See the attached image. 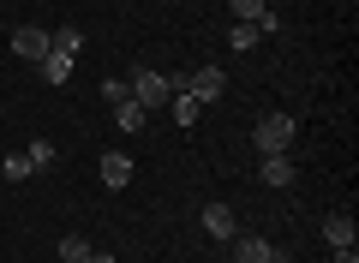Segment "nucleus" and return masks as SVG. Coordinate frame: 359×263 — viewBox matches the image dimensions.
<instances>
[{
	"label": "nucleus",
	"instance_id": "15",
	"mask_svg": "<svg viewBox=\"0 0 359 263\" xmlns=\"http://www.w3.org/2000/svg\"><path fill=\"white\" fill-rule=\"evenodd\" d=\"M48 48H54V54H66V60H72V54L84 48V36H78V30H48Z\"/></svg>",
	"mask_w": 359,
	"mask_h": 263
},
{
	"label": "nucleus",
	"instance_id": "3",
	"mask_svg": "<svg viewBox=\"0 0 359 263\" xmlns=\"http://www.w3.org/2000/svg\"><path fill=\"white\" fill-rule=\"evenodd\" d=\"M180 90L198 96V102H222V96H228V72H222V66H198V72L180 78Z\"/></svg>",
	"mask_w": 359,
	"mask_h": 263
},
{
	"label": "nucleus",
	"instance_id": "13",
	"mask_svg": "<svg viewBox=\"0 0 359 263\" xmlns=\"http://www.w3.org/2000/svg\"><path fill=\"white\" fill-rule=\"evenodd\" d=\"M114 120H120V132H144V126H150V114H144L138 102H120V108H114Z\"/></svg>",
	"mask_w": 359,
	"mask_h": 263
},
{
	"label": "nucleus",
	"instance_id": "18",
	"mask_svg": "<svg viewBox=\"0 0 359 263\" xmlns=\"http://www.w3.org/2000/svg\"><path fill=\"white\" fill-rule=\"evenodd\" d=\"M102 102H108V108H120V102H132V84H126V78H108V84H102Z\"/></svg>",
	"mask_w": 359,
	"mask_h": 263
},
{
	"label": "nucleus",
	"instance_id": "4",
	"mask_svg": "<svg viewBox=\"0 0 359 263\" xmlns=\"http://www.w3.org/2000/svg\"><path fill=\"white\" fill-rule=\"evenodd\" d=\"M228 245H233V263H276V257H282L264 234H233Z\"/></svg>",
	"mask_w": 359,
	"mask_h": 263
},
{
	"label": "nucleus",
	"instance_id": "22",
	"mask_svg": "<svg viewBox=\"0 0 359 263\" xmlns=\"http://www.w3.org/2000/svg\"><path fill=\"white\" fill-rule=\"evenodd\" d=\"M90 263H114V251H90Z\"/></svg>",
	"mask_w": 359,
	"mask_h": 263
},
{
	"label": "nucleus",
	"instance_id": "14",
	"mask_svg": "<svg viewBox=\"0 0 359 263\" xmlns=\"http://www.w3.org/2000/svg\"><path fill=\"white\" fill-rule=\"evenodd\" d=\"M25 156H30V168H36V174H48V168L60 162V150H54L48 138H36V144H30V150H25Z\"/></svg>",
	"mask_w": 359,
	"mask_h": 263
},
{
	"label": "nucleus",
	"instance_id": "16",
	"mask_svg": "<svg viewBox=\"0 0 359 263\" xmlns=\"http://www.w3.org/2000/svg\"><path fill=\"white\" fill-rule=\"evenodd\" d=\"M0 174H6V180H30L36 168H30V156H25V150H13L6 162H0Z\"/></svg>",
	"mask_w": 359,
	"mask_h": 263
},
{
	"label": "nucleus",
	"instance_id": "1",
	"mask_svg": "<svg viewBox=\"0 0 359 263\" xmlns=\"http://www.w3.org/2000/svg\"><path fill=\"white\" fill-rule=\"evenodd\" d=\"M294 138H299V120H294V114H264V120L252 126L257 156H294Z\"/></svg>",
	"mask_w": 359,
	"mask_h": 263
},
{
	"label": "nucleus",
	"instance_id": "7",
	"mask_svg": "<svg viewBox=\"0 0 359 263\" xmlns=\"http://www.w3.org/2000/svg\"><path fill=\"white\" fill-rule=\"evenodd\" d=\"M257 180H264V186H294V156H264V162H257Z\"/></svg>",
	"mask_w": 359,
	"mask_h": 263
},
{
	"label": "nucleus",
	"instance_id": "17",
	"mask_svg": "<svg viewBox=\"0 0 359 263\" xmlns=\"http://www.w3.org/2000/svg\"><path fill=\"white\" fill-rule=\"evenodd\" d=\"M269 0H233V25H257Z\"/></svg>",
	"mask_w": 359,
	"mask_h": 263
},
{
	"label": "nucleus",
	"instance_id": "8",
	"mask_svg": "<svg viewBox=\"0 0 359 263\" xmlns=\"http://www.w3.org/2000/svg\"><path fill=\"white\" fill-rule=\"evenodd\" d=\"M102 180H108V191L132 186V156H126V150H108V156H102Z\"/></svg>",
	"mask_w": 359,
	"mask_h": 263
},
{
	"label": "nucleus",
	"instance_id": "11",
	"mask_svg": "<svg viewBox=\"0 0 359 263\" xmlns=\"http://www.w3.org/2000/svg\"><path fill=\"white\" fill-rule=\"evenodd\" d=\"M168 114H174V126H198V114H204V102H198V96H186V90H180V96L168 102Z\"/></svg>",
	"mask_w": 359,
	"mask_h": 263
},
{
	"label": "nucleus",
	"instance_id": "5",
	"mask_svg": "<svg viewBox=\"0 0 359 263\" xmlns=\"http://www.w3.org/2000/svg\"><path fill=\"white\" fill-rule=\"evenodd\" d=\"M13 54H18V60H42V54H48V30L18 25V30H13Z\"/></svg>",
	"mask_w": 359,
	"mask_h": 263
},
{
	"label": "nucleus",
	"instance_id": "23",
	"mask_svg": "<svg viewBox=\"0 0 359 263\" xmlns=\"http://www.w3.org/2000/svg\"><path fill=\"white\" fill-rule=\"evenodd\" d=\"M276 263H282V257H276Z\"/></svg>",
	"mask_w": 359,
	"mask_h": 263
},
{
	"label": "nucleus",
	"instance_id": "19",
	"mask_svg": "<svg viewBox=\"0 0 359 263\" xmlns=\"http://www.w3.org/2000/svg\"><path fill=\"white\" fill-rule=\"evenodd\" d=\"M252 42H257V25H233V30H228V48H240V54H245Z\"/></svg>",
	"mask_w": 359,
	"mask_h": 263
},
{
	"label": "nucleus",
	"instance_id": "21",
	"mask_svg": "<svg viewBox=\"0 0 359 263\" xmlns=\"http://www.w3.org/2000/svg\"><path fill=\"white\" fill-rule=\"evenodd\" d=\"M335 263H359V251H353V245H347V251H335Z\"/></svg>",
	"mask_w": 359,
	"mask_h": 263
},
{
	"label": "nucleus",
	"instance_id": "9",
	"mask_svg": "<svg viewBox=\"0 0 359 263\" xmlns=\"http://www.w3.org/2000/svg\"><path fill=\"white\" fill-rule=\"evenodd\" d=\"M323 239H330L335 251H347V245H353V215H341V210L323 215Z\"/></svg>",
	"mask_w": 359,
	"mask_h": 263
},
{
	"label": "nucleus",
	"instance_id": "2",
	"mask_svg": "<svg viewBox=\"0 0 359 263\" xmlns=\"http://www.w3.org/2000/svg\"><path fill=\"white\" fill-rule=\"evenodd\" d=\"M126 84H132V102H138L144 114H156V108H168V102L180 96V78H174V72H132Z\"/></svg>",
	"mask_w": 359,
	"mask_h": 263
},
{
	"label": "nucleus",
	"instance_id": "10",
	"mask_svg": "<svg viewBox=\"0 0 359 263\" xmlns=\"http://www.w3.org/2000/svg\"><path fill=\"white\" fill-rule=\"evenodd\" d=\"M36 72H42V84H66V78H72V60H66V54H42V60H36Z\"/></svg>",
	"mask_w": 359,
	"mask_h": 263
},
{
	"label": "nucleus",
	"instance_id": "12",
	"mask_svg": "<svg viewBox=\"0 0 359 263\" xmlns=\"http://www.w3.org/2000/svg\"><path fill=\"white\" fill-rule=\"evenodd\" d=\"M90 251H96V245H90L84 234H66L60 239V263H90Z\"/></svg>",
	"mask_w": 359,
	"mask_h": 263
},
{
	"label": "nucleus",
	"instance_id": "6",
	"mask_svg": "<svg viewBox=\"0 0 359 263\" xmlns=\"http://www.w3.org/2000/svg\"><path fill=\"white\" fill-rule=\"evenodd\" d=\"M204 234L210 239H233L240 234V215H233L228 203H204Z\"/></svg>",
	"mask_w": 359,
	"mask_h": 263
},
{
	"label": "nucleus",
	"instance_id": "20",
	"mask_svg": "<svg viewBox=\"0 0 359 263\" xmlns=\"http://www.w3.org/2000/svg\"><path fill=\"white\" fill-rule=\"evenodd\" d=\"M276 30H282V13H276V6H264V18H257V36H276Z\"/></svg>",
	"mask_w": 359,
	"mask_h": 263
}]
</instances>
